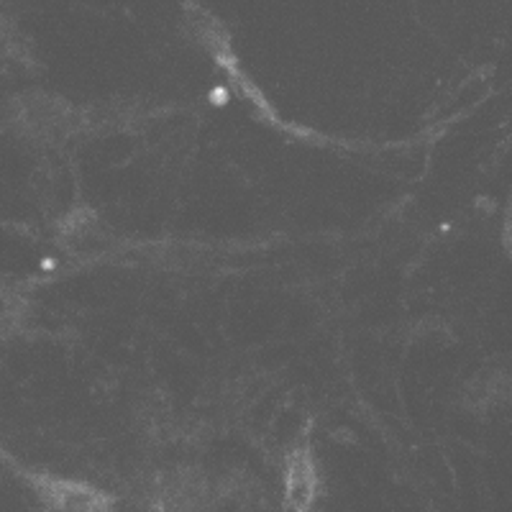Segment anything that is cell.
I'll return each mask as SVG.
<instances>
[{"instance_id":"1","label":"cell","mask_w":512,"mask_h":512,"mask_svg":"<svg viewBox=\"0 0 512 512\" xmlns=\"http://www.w3.org/2000/svg\"><path fill=\"white\" fill-rule=\"evenodd\" d=\"M3 118L16 139L41 146L70 139L72 126H75L72 105L52 93H41V90H24V93L13 95Z\"/></svg>"},{"instance_id":"2","label":"cell","mask_w":512,"mask_h":512,"mask_svg":"<svg viewBox=\"0 0 512 512\" xmlns=\"http://www.w3.org/2000/svg\"><path fill=\"white\" fill-rule=\"evenodd\" d=\"M16 474L31 489L41 512H111V497L90 484L34 469H16Z\"/></svg>"},{"instance_id":"3","label":"cell","mask_w":512,"mask_h":512,"mask_svg":"<svg viewBox=\"0 0 512 512\" xmlns=\"http://www.w3.org/2000/svg\"><path fill=\"white\" fill-rule=\"evenodd\" d=\"M285 487H287V500L295 507V512H308L315 500V466L310 456L295 454L290 459L285 474Z\"/></svg>"},{"instance_id":"4","label":"cell","mask_w":512,"mask_h":512,"mask_svg":"<svg viewBox=\"0 0 512 512\" xmlns=\"http://www.w3.org/2000/svg\"><path fill=\"white\" fill-rule=\"evenodd\" d=\"M31 59L29 41L21 34L11 13L0 6V72H11L26 67Z\"/></svg>"},{"instance_id":"5","label":"cell","mask_w":512,"mask_h":512,"mask_svg":"<svg viewBox=\"0 0 512 512\" xmlns=\"http://www.w3.org/2000/svg\"><path fill=\"white\" fill-rule=\"evenodd\" d=\"M26 313H29L26 297L16 287L0 282V344L11 341L24 328Z\"/></svg>"}]
</instances>
